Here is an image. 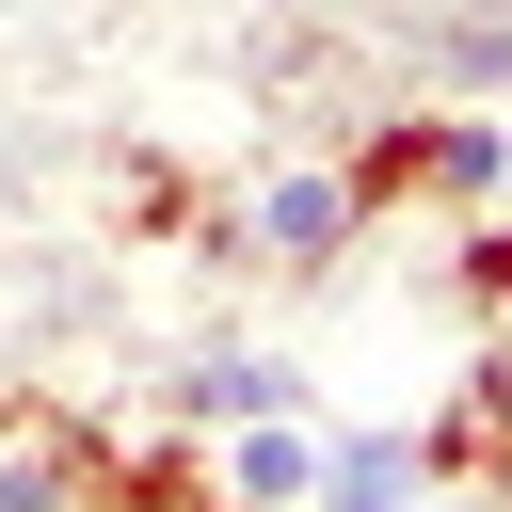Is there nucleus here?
I'll return each mask as SVG.
<instances>
[{
    "mask_svg": "<svg viewBox=\"0 0 512 512\" xmlns=\"http://www.w3.org/2000/svg\"><path fill=\"white\" fill-rule=\"evenodd\" d=\"M416 464H432V496L512 512V352H464L448 368V400L416 416Z\"/></svg>",
    "mask_w": 512,
    "mask_h": 512,
    "instance_id": "obj_2",
    "label": "nucleus"
},
{
    "mask_svg": "<svg viewBox=\"0 0 512 512\" xmlns=\"http://www.w3.org/2000/svg\"><path fill=\"white\" fill-rule=\"evenodd\" d=\"M112 512H240V496H224V448L208 432L144 416V432H112Z\"/></svg>",
    "mask_w": 512,
    "mask_h": 512,
    "instance_id": "obj_4",
    "label": "nucleus"
},
{
    "mask_svg": "<svg viewBox=\"0 0 512 512\" xmlns=\"http://www.w3.org/2000/svg\"><path fill=\"white\" fill-rule=\"evenodd\" d=\"M496 192H512V128H496L480 96H432V208H464V224H480Z\"/></svg>",
    "mask_w": 512,
    "mask_h": 512,
    "instance_id": "obj_8",
    "label": "nucleus"
},
{
    "mask_svg": "<svg viewBox=\"0 0 512 512\" xmlns=\"http://www.w3.org/2000/svg\"><path fill=\"white\" fill-rule=\"evenodd\" d=\"M160 416H176V432H240V416H304V368H288V352H240V336H208V352H176Z\"/></svg>",
    "mask_w": 512,
    "mask_h": 512,
    "instance_id": "obj_3",
    "label": "nucleus"
},
{
    "mask_svg": "<svg viewBox=\"0 0 512 512\" xmlns=\"http://www.w3.org/2000/svg\"><path fill=\"white\" fill-rule=\"evenodd\" d=\"M224 448V496L240 512H304L320 496V416H240V432H208Z\"/></svg>",
    "mask_w": 512,
    "mask_h": 512,
    "instance_id": "obj_7",
    "label": "nucleus"
},
{
    "mask_svg": "<svg viewBox=\"0 0 512 512\" xmlns=\"http://www.w3.org/2000/svg\"><path fill=\"white\" fill-rule=\"evenodd\" d=\"M336 176H352V208H368V224L432 208V112H368V128H336Z\"/></svg>",
    "mask_w": 512,
    "mask_h": 512,
    "instance_id": "obj_6",
    "label": "nucleus"
},
{
    "mask_svg": "<svg viewBox=\"0 0 512 512\" xmlns=\"http://www.w3.org/2000/svg\"><path fill=\"white\" fill-rule=\"evenodd\" d=\"M352 256H368V208H352L336 160H272V176H240V272H272V288H336Z\"/></svg>",
    "mask_w": 512,
    "mask_h": 512,
    "instance_id": "obj_1",
    "label": "nucleus"
},
{
    "mask_svg": "<svg viewBox=\"0 0 512 512\" xmlns=\"http://www.w3.org/2000/svg\"><path fill=\"white\" fill-rule=\"evenodd\" d=\"M432 496V464H416V432H384V416H352V432H320V496L304 512H416Z\"/></svg>",
    "mask_w": 512,
    "mask_h": 512,
    "instance_id": "obj_5",
    "label": "nucleus"
},
{
    "mask_svg": "<svg viewBox=\"0 0 512 512\" xmlns=\"http://www.w3.org/2000/svg\"><path fill=\"white\" fill-rule=\"evenodd\" d=\"M448 256H464V304H480V320L512 336V208H480V224H464Z\"/></svg>",
    "mask_w": 512,
    "mask_h": 512,
    "instance_id": "obj_9",
    "label": "nucleus"
}]
</instances>
